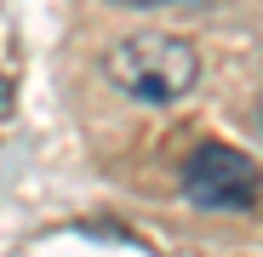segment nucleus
<instances>
[{
    "instance_id": "obj_1",
    "label": "nucleus",
    "mask_w": 263,
    "mask_h": 257,
    "mask_svg": "<svg viewBox=\"0 0 263 257\" xmlns=\"http://www.w3.org/2000/svg\"><path fill=\"white\" fill-rule=\"evenodd\" d=\"M103 69H109V86H120L138 103H178L200 86V52L183 34H160V29L115 40Z\"/></svg>"
},
{
    "instance_id": "obj_2",
    "label": "nucleus",
    "mask_w": 263,
    "mask_h": 257,
    "mask_svg": "<svg viewBox=\"0 0 263 257\" xmlns=\"http://www.w3.org/2000/svg\"><path fill=\"white\" fill-rule=\"evenodd\" d=\"M257 189H263V177H257L252 154H240L229 143H195L183 160V194L200 211H252Z\"/></svg>"
},
{
    "instance_id": "obj_3",
    "label": "nucleus",
    "mask_w": 263,
    "mask_h": 257,
    "mask_svg": "<svg viewBox=\"0 0 263 257\" xmlns=\"http://www.w3.org/2000/svg\"><path fill=\"white\" fill-rule=\"evenodd\" d=\"M120 6H195V0H120Z\"/></svg>"
}]
</instances>
